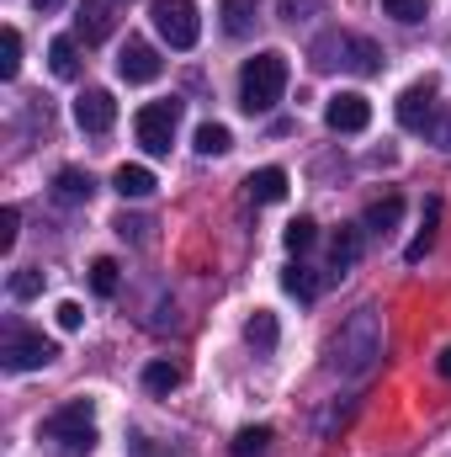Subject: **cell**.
Masks as SVG:
<instances>
[{
    "label": "cell",
    "instance_id": "d4e9b609",
    "mask_svg": "<svg viewBox=\"0 0 451 457\" xmlns=\"http://www.w3.org/2000/svg\"><path fill=\"white\" fill-rule=\"evenodd\" d=\"M117 282H122L117 261H112V255H96V261H91V287H96L102 298H117Z\"/></svg>",
    "mask_w": 451,
    "mask_h": 457
},
{
    "label": "cell",
    "instance_id": "4dcf8cb0",
    "mask_svg": "<svg viewBox=\"0 0 451 457\" xmlns=\"http://www.w3.org/2000/svg\"><path fill=\"white\" fill-rule=\"evenodd\" d=\"M16 234H21V213L16 208H0V250H11Z\"/></svg>",
    "mask_w": 451,
    "mask_h": 457
},
{
    "label": "cell",
    "instance_id": "f1b7e54d",
    "mask_svg": "<svg viewBox=\"0 0 451 457\" xmlns=\"http://www.w3.org/2000/svg\"><path fill=\"white\" fill-rule=\"evenodd\" d=\"M382 11L393 21H404V27H420L425 21V0H382Z\"/></svg>",
    "mask_w": 451,
    "mask_h": 457
},
{
    "label": "cell",
    "instance_id": "603a6c76",
    "mask_svg": "<svg viewBox=\"0 0 451 457\" xmlns=\"http://www.w3.org/2000/svg\"><path fill=\"white\" fill-rule=\"evenodd\" d=\"M228 149H234V133L224 122H202L197 128V154H228Z\"/></svg>",
    "mask_w": 451,
    "mask_h": 457
},
{
    "label": "cell",
    "instance_id": "1f68e13d",
    "mask_svg": "<svg viewBox=\"0 0 451 457\" xmlns=\"http://www.w3.org/2000/svg\"><path fill=\"white\" fill-rule=\"evenodd\" d=\"M53 314H59V330H80V325H86V309H80V303H59Z\"/></svg>",
    "mask_w": 451,
    "mask_h": 457
},
{
    "label": "cell",
    "instance_id": "d6a6232c",
    "mask_svg": "<svg viewBox=\"0 0 451 457\" xmlns=\"http://www.w3.org/2000/svg\"><path fill=\"white\" fill-rule=\"evenodd\" d=\"M144 219H127V213H122V219H117V234H122V239H144Z\"/></svg>",
    "mask_w": 451,
    "mask_h": 457
},
{
    "label": "cell",
    "instance_id": "277c9868",
    "mask_svg": "<svg viewBox=\"0 0 451 457\" xmlns=\"http://www.w3.org/2000/svg\"><path fill=\"white\" fill-rule=\"evenodd\" d=\"M53 356H59L53 341H43L37 330L5 325V336H0V367H5V372H32V367H48Z\"/></svg>",
    "mask_w": 451,
    "mask_h": 457
},
{
    "label": "cell",
    "instance_id": "3957f363",
    "mask_svg": "<svg viewBox=\"0 0 451 457\" xmlns=\"http://www.w3.org/2000/svg\"><path fill=\"white\" fill-rule=\"evenodd\" d=\"M335 64H345L350 75H377L382 48L372 37H356V32H330L324 43H314V70H335Z\"/></svg>",
    "mask_w": 451,
    "mask_h": 457
},
{
    "label": "cell",
    "instance_id": "6da1fadb",
    "mask_svg": "<svg viewBox=\"0 0 451 457\" xmlns=\"http://www.w3.org/2000/svg\"><path fill=\"white\" fill-rule=\"evenodd\" d=\"M377 356H382V314L377 309H356L340 325V336L330 341V367L345 372V378H366L377 367Z\"/></svg>",
    "mask_w": 451,
    "mask_h": 457
},
{
    "label": "cell",
    "instance_id": "5bb4252c",
    "mask_svg": "<svg viewBox=\"0 0 451 457\" xmlns=\"http://www.w3.org/2000/svg\"><path fill=\"white\" fill-rule=\"evenodd\" d=\"M75 32L86 43H102L112 32V16H107V0H80V16H75Z\"/></svg>",
    "mask_w": 451,
    "mask_h": 457
},
{
    "label": "cell",
    "instance_id": "f546056e",
    "mask_svg": "<svg viewBox=\"0 0 451 457\" xmlns=\"http://www.w3.org/2000/svg\"><path fill=\"white\" fill-rule=\"evenodd\" d=\"M37 293H43V271L37 266H21L11 277V298H37Z\"/></svg>",
    "mask_w": 451,
    "mask_h": 457
},
{
    "label": "cell",
    "instance_id": "4fadbf2b",
    "mask_svg": "<svg viewBox=\"0 0 451 457\" xmlns=\"http://www.w3.org/2000/svg\"><path fill=\"white\" fill-rule=\"evenodd\" d=\"M91 176L86 170H59L53 176V203H64V208H80V203H91Z\"/></svg>",
    "mask_w": 451,
    "mask_h": 457
},
{
    "label": "cell",
    "instance_id": "cb8c5ba5",
    "mask_svg": "<svg viewBox=\"0 0 451 457\" xmlns=\"http://www.w3.org/2000/svg\"><path fill=\"white\" fill-rule=\"evenodd\" d=\"M266 447H271V426H244L234 436V457H266Z\"/></svg>",
    "mask_w": 451,
    "mask_h": 457
},
{
    "label": "cell",
    "instance_id": "d590c367",
    "mask_svg": "<svg viewBox=\"0 0 451 457\" xmlns=\"http://www.w3.org/2000/svg\"><path fill=\"white\" fill-rule=\"evenodd\" d=\"M436 367H441V378H451V345L441 351V361H436Z\"/></svg>",
    "mask_w": 451,
    "mask_h": 457
},
{
    "label": "cell",
    "instance_id": "ba28073f",
    "mask_svg": "<svg viewBox=\"0 0 451 457\" xmlns=\"http://www.w3.org/2000/svg\"><path fill=\"white\" fill-rule=\"evenodd\" d=\"M117 70H122V80L127 86H149V80H160V54L149 48V43H138V37H127L122 43V54H117Z\"/></svg>",
    "mask_w": 451,
    "mask_h": 457
},
{
    "label": "cell",
    "instance_id": "8992f818",
    "mask_svg": "<svg viewBox=\"0 0 451 457\" xmlns=\"http://www.w3.org/2000/svg\"><path fill=\"white\" fill-rule=\"evenodd\" d=\"M154 32H160L170 48H197V37H202L197 5H192V0H154Z\"/></svg>",
    "mask_w": 451,
    "mask_h": 457
},
{
    "label": "cell",
    "instance_id": "ffe728a7",
    "mask_svg": "<svg viewBox=\"0 0 451 457\" xmlns=\"http://www.w3.org/2000/svg\"><path fill=\"white\" fill-rule=\"evenodd\" d=\"M436 219H441V203H425V228L409 239V250H404V261L409 266H420L425 255H430V245H436Z\"/></svg>",
    "mask_w": 451,
    "mask_h": 457
},
{
    "label": "cell",
    "instance_id": "8fae6325",
    "mask_svg": "<svg viewBox=\"0 0 451 457\" xmlns=\"http://www.w3.org/2000/svg\"><path fill=\"white\" fill-rule=\"evenodd\" d=\"M430 107H436V86H430V80H420V86H409V91L398 96V122H404L409 133H420V128H425V117H430Z\"/></svg>",
    "mask_w": 451,
    "mask_h": 457
},
{
    "label": "cell",
    "instance_id": "d6986e66",
    "mask_svg": "<svg viewBox=\"0 0 451 457\" xmlns=\"http://www.w3.org/2000/svg\"><path fill=\"white\" fill-rule=\"evenodd\" d=\"M255 11H260V0H224V5H218L224 32H228V37H244V32L255 27Z\"/></svg>",
    "mask_w": 451,
    "mask_h": 457
},
{
    "label": "cell",
    "instance_id": "4316f807",
    "mask_svg": "<svg viewBox=\"0 0 451 457\" xmlns=\"http://www.w3.org/2000/svg\"><path fill=\"white\" fill-rule=\"evenodd\" d=\"M282 287H287L292 298H303V303H308V298H319V282L308 277V266H287V271H282Z\"/></svg>",
    "mask_w": 451,
    "mask_h": 457
},
{
    "label": "cell",
    "instance_id": "5b68a950",
    "mask_svg": "<svg viewBox=\"0 0 451 457\" xmlns=\"http://www.w3.org/2000/svg\"><path fill=\"white\" fill-rule=\"evenodd\" d=\"M43 431H48L53 442H64V447L86 453V447L96 442V410H91V399H75V404L53 410V415L43 420Z\"/></svg>",
    "mask_w": 451,
    "mask_h": 457
},
{
    "label": "cell",
    "instance_id": "7c38bea8",
    "mask_svg": "<svg viewBox=\"0 0 451 457\" xmlns=\"http://www.w3.org/2000/svg\"><path fill=\"white\" fill-rule=\"evenodd\" d=\"M244 192H250L255 203H282V197H287V170H282V165H266V170H250V181H244Z\"/></svg>",
    "mask_w": 451,
    "mask_h": 457
},
{
    "label": "cell",
    "instance_id": "52a82bcc",
    "mask_svg": "<svg viewBox=\"0 0 451 457\" xmlns=\"http://www.w3.org/2000/svg\"><path fill=\"white\" fill-rule=\"evenodd\" d=\"M176 122H181V102H149L144 112L133 117V133L149 154H170L176 144Z\"/></svg>",
    "mask_w": 451,
    "mask_h": 457
},
{
    "label": "cell",
    "instance_id": "2e32d148",
    "mask_svg": "<svg viewBox=\"0 0 451 457\" xmlns=\"http://www.w3.org/2000/svg\"><path fill=\"white\" fill-rule=\"evenodd\" d=\"M398 219H404V197H398V192H388L382 203H372V208H366L361 228H366V234H388V228H398Z\"/></svg>",
    "mask_w": 451,
    "mask_h": 457
},
{
    "label": "cell",
    "instance_id": "9a60e30c",
    "mask_svg": "<svg viewBox=\"0 0 451 457\" xmlns=\"http://www.w3.org/2000/svg\"><path fill=\"white\" fill-rule=\"evenodd\" d=\"M244 341L255 345V351H276V341H282L276 314H271V309H255V314L244 320Z\"/></svg>",
    "mask_w": 451,
    "mask_h": 457
},
{
    "label": "cell",
    "instance_id": "44dd1931",
    "mask_svg": "<svg viewBox=\"0 0 451 457\" xmlns=\"http://www.w3.org/2000/svg\"><path fill=\"white\" fill-rule=\"evenodd\" d=\"M356 255H361V228H340L335 239H330V266L335 271H350Z\"/></svg>",
    "mask_w": 451,
    "mask_h": 457
},
{
    "label": "cell",
    "instance_id": "e0dca14e",
    "mask_svg": "<svg viewBox=\"0 0 451 457\" xmlns=\"http://www.w3.org/2000/svg\"><path fill=\"white\" fill-rule=\"evenodd\" d=\"M112 187L122 192V197H133V203H138V197H149V192H154V170H149V165H117Z\"/></svg>",
    "mask_w": 451,
    "mask_h": 457
},
{
    "label": "cell",
    "instance_id": "30bf717a",
    "mask_svg": "<svg viewBox=\"0 0 451 457\" xmlns=\"http://www.w3.org/2000/svg\"><path fill=\"white\" fill-rule=\"evenodd\" d=\"M75 122L86 128V133H107L117 122V102H112V91H86L80 102H75Z\"/></svg>",
    "mask_w": 451,
    "mask_h": 457
},
{
    "label": "cell",
    "instance_id": "e575fe53",
    "mask_svg": "<svg viewBox=\"0 0 451 457\" xmlns=\"http://www.w3.org/2000/svg\"><path fill=\"white\" fill-rule=\"evenodd\" d=\"M436 144H441V149H451V112L441 117V133H436Z\"/></svg>",
    "mask_w": 451,
    "mask_h": 457
},
{
    "label": "cell",
    "instance_id": "484cf974",
    "mask_svg": "<svg viewBox=\"0 0 451 457\" xmlns=\"http://www.w3.org/2000/svg\"><path fill=\"white\" fill-rule=\"evenodd\" d=\"M16 70H21V32L5 27V32H0V75L16 80Z\"/></svg>",
    "mask_w": 451,
    "mask_h": 457
},
{
    "label": "cell",
    "instance_id": "836d02e7",
    "mask_svg": "<svg viewBox=\"0 0 451 457\" xmlns=\"http://www.w3.org/2000/svg\"><path fill=\"white\" fill-rule=\"evenodd\" d=\"M314 5H319V0H282V16L298 21V11H314Z\"/></svg>",
    "mask_w": 451,
    "mask_h": 457
},
{
    "label": "cell",
    "instance_id": "9c48e42d",
    "mask_svg": "<svg viewBox=\"0 0 451 457\" xmlns=\"http://www.w3.org/2000/svg\"><path fill=\"white\" fill-rule=\"evenodd\" d=\"M324 122L335 133H361L372 122V102L361 91H340V96H330V107H324Z\"/></svg>",
    "mask_w": 451,
    "mask_h": 457
},
{
    "label": "cell",
    "instance_id": "7a4b0ae2",
    "mask_svg": "<svg viewBox=\"0 0 451 457\" xmlns=\"http://www.w3.org/2000/svg\"><path fill=\"white\" fill-rule=\"evenodd\" d=\"M282 91H287V54L266 48L239 70V107L244 112H271L282 102Z\"/></svg>",
    "mask_w": 451,
    "mask_h": 457
},
{
    "label": "cell",
    "instance_id": "8d00e7d4",
    "mask_svg": "<svg viewBox=\"0 0 451 457\" xmlns=\"http://www.w3.org/2000/svg\"><path fill=\"white\" fill-rule=\"evenodd\" d=\"M32 5H37V11H59L64 0H32Z\"/></svg>",
    "mask_w": 451,
    "mask_h": 457
},
{
    "label": "cell",
    "instance_id": "83f0119b",
    "mask_svg": "<svg viewBox=\"0 0 451 457\" xmlns=\"http://www.w3.org/2000/svg\"><path fill=\"white\" fill-rule=\"evenodd\" d=\"M282 239H287V250H292V255H303V250H314V239H319V224H314V219H292Z\"/></svg>",
    "mask_w": 451,
    "mask_h": 457
},
{
    "label": "cell",
    "instance_id": "ac0fdd59",
    "mask_svg": "<svg viewBox=\"0 0 451 457\" xmlns=\"http://www.w3.org/2000/svg\"><path fill=\"white\" fill-rule=\"evenodd\" d=\"M48 70H53L59 80H75V75H80V48H75V37H53V43H48Z\"/></svg>",
    "mask_w": 451,
    "mask_h": 457
},
{
    "label": "cell",
    "instance_id": "7402d4cb",
    "mask_svg": "<svg viewBox=\"0 0 451 457\" xmlns=\"http://www.w3.org/2000/svg\"><path fill=\"white\" fill-rule=\"evenodd\" d=\"M144 388H149V394L181 388V367H176V361H149V367H144Z\"/></svg>",
    "mask_w": 451,
    "mask_h": 457
}]
</instances>
